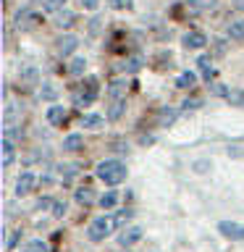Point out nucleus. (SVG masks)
<instances>
[{"instance_id": "nucleus-1", "label": "nucleus", "mask_w": 244, "mask_h": 252, "mask_svg": "<svg viewBox=\"0 0 244 252\" xmlns=\"http://www.w3.org/2000/svg\"><path fill=\"white\" fill-rule=\"evenodd\" d=\"M97 179L105 181L108 187L121 184V181L126 179V165H123L121 160H116V158H110V160H102V163H97Z\"/></svg>"}, {"instance_id": "nucleus-2", "label": "nucleus", "mask_w": 244, "mask_h": 252, "mask_svg": "<svg viewBox=\"0 0 244 252\" xmlns=\"http://www.w3.org/2000/svg\"><path fill=\"white\" fill-rule=\"evenodd\" d=\"M113 226H116L113 218H105V216L94 218L90 223V228H87V236H90V242H102L110 231H113Z\"/></svg>"}, {"instance_id": "nucleus-3", "label": "nucleus", "mask_w": 244, "mask_h": 252, "mask_svg": "<svg viewBox=\"0 0 244 252\" xmlns=\"http://www.w3.org/2000/svg\"><path fill=\"white\" fill-rule=\"evenodd\" d=\"M218 231L223 234L226 239H231V242H242V239H244V226L236 223V220H220V223H218Z\"/></svg>"}, {"instance_id": "nucleus-4", "label": "nucleus", "mask_w": 244, "mask_h": 252, "mask_svg": "<svg viewBox=\"0 0 244 252\" xmlns=\"http://www.w3.org/2000/svg\"><path fill=\"white\" fill-rule=\"evenodd\" d=\"M34 184H37V176L34 173H29V171H24L19 179H16V187H13V192L19 194V197H24V194H29L31 189H34Z\"/></svg>"}, {"instance_id": "nucleus-5", "label": "nucleus", "mask_w": 244, "mask_h": 252, "mask_svg": "<svg viewBox=\"0 0 244 252\" xmlns=\"http://www.w3.org/2000/svg\"><path fill=\"white\" fill-rule=\"evenodd\" d=\"M181 45H184L186 50H200V47L208 45V37H205L202 32H186V34L181 37Z\"/></svg>"}, {"instance_id": "nucleus-6", "label": "nucleus", "mask_w": 244, "mask_h": 252, "mask_svg": "<svg viewBox=\"0 0 244 252\" xmlns=\"http://www.w3.org/2000/svg\"><path fill=\"white\" fill-rule=\"evenodd\" d=\"M55 47H58L61 55H71V53L79 47V37H74V34H61L58 39H55Z\"/></svg>"}, {"instance_id": "nucleus-7", "label": "nucleus", "mask_w": 244, "mask_h": 252, "mask_svg": "<svg viewBox=\"0 0 244 252\" xmlns=\"http://www.w3.org/2000/svg\"><path fill=\"white\" fill-rule=\"evenodd\" d=\"M142 239V228L139 226H129V228H123L121 234H118V244L121 247H131V244H137Z\"/></svg>"}, {"instance_id": "nucleus-8", "label": "nucleus", "mask_w": 244, "mask_h": 252, "mask_svg": "<svg viewBox=\"0 0 244 252\" xmlns=\"http://www.w3.org/2000/svg\"><path fill=\"white\" fill-rule=\"evenodd\" d=\"M226 34L231 37V39H236V42H242V39H244V19H236V21L228 24Z\"/></svg>"}, {"instance_id": "nucleus-9", "label": "nucleus", "mask_w": 244, "mask_h": 252, "mask_svg": "<svg viewBox=\"0 0 244 252\" xmlns=\"http://www.w3.org/2000/svg\"><path fill=\"white\" fill-rule=\"evenodd\" d=\"M215 5V0H186V11L189 13H202V11H210Z\"/></svg>"}, {"instance_id": "nucleus-10", "label": "nucleus", "mask_w": 244, "mask_h": 252, "mask_svg": "<svg viewBox=\"0 0 244 252\" xmlns=\"http://www.w3.org/2000/svg\"><path fill=\"white\" fill-rule=\"evenodd\" d=\"M13 155H16V145L11 137H3V168L13 163Z\"/></svg>"}, {"instance_id": "nucleus-11", "label": "nucleus", "mask_w": 244, "mask_h": 252, "mask_svg": "<svg viewBox=\"0 0 244 252\" xmlns=\"http://www.w3.org/2000/svg\"><path fill=\"white\" fill-rule=\"evenodd\" d=\"M82 145H84V137H82V134H68V137L63 139V150H68V153L82 150Z\"/></svg>"}, {"instance_id": "nucleus-12", "label": "nucleus", "mask_w": 244, "mask_h": 252, "mask_svg": "<svg viewBox=\"0 0 244 252\" xmlns=\"http://www.w3.org/2000/svg\"><path fill=\"white\" fill-rule=\"evenodd\" d=\"M47 121H50L53 126H58L66 121V108H61V105H53V108H47Z\"/></svg>"}, {"instance_id": "nucleus-13", "label": "nucleus", "mask_w": 244, "mask_h": 252, "mask_svg": "<svg viewBox=\"0 0 244 252\" xmlns=\"http://www.w3.org/2000/svg\"><path fill=\"white\" fill-rule=\"evenodd\" d=\"M74 200L79 205H90V202H94V192H92L90 187H79L76 192H74Z\"/></svg>"}, {"instance_id": "nucleus-14", "label": "nucleus", "mask_w": 244, "mask_h": 252, "mask_svg": "<svg viewBox=\"0 0 244 252\" xmlns=\"http://www.w3.org/2000/svg\"><path fill=\"white\" fill-rule=\"evenodd\" d=\"M102 121H105V118H102L100 113H87V116H82V126H84V129H97V126H102Z\"/></svg>"}, {"instance_id": "nucleus-15", "label": "nucleus", "mask_w": 244, "mask_h": 252, "mask_svg": "<svg viewBox=\"0 0 244 252\" xmlns=\"http://www.w3.org/2000/svg\"><path fill=\"white\" fill-rule=\"evenodd\" d=\"M55 27H58V29H68V27H74V13H71V11H58Z\"/></svg>"}, {"instance_id": "nucleus-16", "label": "nucleus", "mask_w": 244, "mask_h": 252, "mask_svg": "<svg viewBox=\"0 0 244 252\" xmlns=\"http://www.w3.org/2000/svg\"><path fill=\"white\" fill-rule=\"evenodd\" d=\"M194 82H197V76L192 74V71H184V74H179V79H176V87H181V90H192Z\"/></svg>"}, {"instance_id": "nucleus-17", "label": "nucleus", "mask_w": 244, "mask_h": 252, "mask_svg": "<svg viewBox=\"0 0 244 252\" xmlns=\"http://www.w3.org/2000/svg\"><path fill=\"white\" fill-rule=\"evenodd\" d=\"M84 71H87V61L84 58H74V61H71V66H68V74L71 76H82Z\"/></svg>"}, {"instance_id": "nucleus-18", "label": "nucleus", "mask_w": 244, "mask_h": 252, "mask_svg": "<svg viewBox=\"0 0 244 252\" xmlns=\"http://www.w3.org/2000/svg\"><path fill=\"white\" fill-rule=\"evenodd\" d=\"M176 116H179L176 108H171V105L163 108V110H160V124H163V126H171L173 121H176Z\"/></svg>"}, {"instance_id": "nucleus-19", "label": "nucleus", "mask_w": 244, "mask_h": 252, "mask_svg": "<svg viewBox=\"0 0 244 252\" xmlns=\"http://www.w3.org/2000/svg\"><path fill=\"white\" fill-rule=\"evenodd\" d=\"M116 202H118V192H105L100 197V205L105 210H110V208H116Z\"/></svg>"}, {"instance_id": "nucleus-20", "label": "nucleus", "mask_w": 244, "mask_h": 252, "mask_svg": "<svg viewBox=\"0 0 244 252\" xmlns=\"http://www.w3.org/2000/svg\"><path fill=\"white\" fill-rule=\"evenodd\" d=\"M126 92V82H121V79H116V82L113 84H110V90H108V94H110V97H121V94Z\"/></svg>"}, {"instance_id": "nucleus-21", "label": "nucleus", "mask_w": 244, "mask_h": 252, "mask_svg": "<svg viewBox=\"0 0 244 252\" xmlns=\"http://www.w3.org/2000/svg\"><path fill=\"white\" fill-rule=\"evenodd\" d=\"M121 113H123V102L116 100L113 105H110V110H108V118H110V121H118V118H121Z\"/></svg>"}, {"instance_id": "nucleus-22", "label": "nucleus", "mask_w": 244, "mask_h": 252, "mask_svg": "<svg viewBox=\"0 0 244 252\" xmlns=\"http://www.w3.org/2000/svg\"><path fill=\"white\" fill-rule=\"evenodd\" d=\"M121 68H123V71H129V74H134V71H139V68H142V58H139V55H134V58H129Z\"/></svg>"}, {"instance_id": "nucleus-23", "label": "nucleus", "mask_w": 244, "mask_h": 252, "mask_svg": "<svg viewBox=\"0 0 244 252\" xmlns=\"http://www.w3.org/2000/svg\"><path fill=\"white\" fill-rule=\"evenodd\" d=\"M68 0H47L45 3V11L47 13H58V11H63V5H66Z\"/></svg>"}, {"instance_id": "nucleus-24", "label": "nucleus", "mask_w": 244, "mask_h": 252, "mask_svg": "<svg viewBox=\"0 0 244 252\" xmlns=\"http://www.w3.org/2000/svg\"><path fill=\"white\" fill-rule=\"evenodd\" d=\"M21 252H47V244L37 239V242H29V244H27V247H24Z\"/></svg>"}, {"instance_id": "nucleus-25", "label": "nucleus", "mask_w": 244, "mask_h": 252, "mask_svg": "<svg viewBox=\"0 0 244 252\" xmlns=\"http://www.w3.org/2000/svg\"><path fill=\"white\" fill-rule=\"evenodd\" d=\"M197 66H200V71H202V74H205V76L210 79V74H213V68H210V58H208V55H202V58L197 61Z\"/></svg>"}, {"instance_id": "nucleus-26", "label": "nucleus", "mask_w": 244, "mask_h": 252, "mask_svg": "<svg viewBox=\"0 0 244 252\" xmlns=\"http://www.w3.org/2000/svg\"><path fill=\"white\" fill-rule=\"evenodd\" d=\"M61 176H63V181H71L76 176V165H61Z\"/></svg>"}, {"instance_id": "nucleus-27", "label": "nucleus", "mask_w": 244, "mask_h": 252, "mask_svg": "<svg viewBox=\"0 0 244 252\" xmlns=\"http://www.w3.org/2000/svg\"><path fill=\"white\" fill-rule=\"evenodd\" d=\"M21 76L27 79V82H37V68L34 66H24L21 68Z\"/></svg>"}, {"instance_id": "nucleus-28", "label": "nucleus", "mask_w": 244, "mask_h": 252, "mask_svg": "<svg viewBox=\"0 0 244 252\" xmlns=\"http://www.w3.org/2000/svg\"><path fill=\"white\" fill-rule=\"evenodd\" d=\"M39 97H42V100H55L53 84H42V90H39Z\"/></svg>"}, {"instance_id": "nucleus-29", "label": "nucleus", "mask_w": 244, "mask_h": 252, "mask_svg": "<svg viewBox=\"0 0 244 252\" xmlns=\"http://www.w3.org/2000/svg\"><path fill=\"white\" fill-rule=\"evenodd\" d=\"M53 216H55V218H63V216H66V202H61V200L55 202V205H53Z\"/></svg>"}, {"instance_id": "nucleus-30", "label": "nucleus", "mask_w": 244, "mask_h": 252, "mask_svg": "<svg viewBox=\"0 0 244 252\" xmlns=\"http://www.w3.org/2000/svg\"><path fill=\"white\" fill-rule=\"evenodd\" d=\"M19 234H21V231H11V234H8V239H5V250H13V247H16V242H19Z\"/></svg>"}, {"instance_id": "nucleus-31", "label": "nucleus", "mask_w": 244, "mask_h": 252, "mask_svg": "<svg viewBox=\"0 0 244 252\" xmlns=\"http://www.w3.org/2000/svg\"><path fill=\"white\" fill-rule=\"evenodd\" d=\"M129 218H131V213H129V210H123V213H118V216L113 218V223H116V226H123Z\"/></svg>"}, {"instance_id": "nucleus-32", "label": "nucleus", "mask_w": 244, "mask_h": 252, "mask_svg": "<svg viewBox=\"0 0 244 252\" xmlns=\"http://www.w3.org/2000/svg\"><path fill=\"white\" fill-rule=\"evenodd\" d=\"M79 5H82V8H87V11H97L100 0H79Z\"/></svg>"}, {"instance_id": "nucleus-33", "label": "nucleus", "mask_w": 244, "mask_h": 252, "mask_svg": "<svg viewBox=\"0 0 244 252\" xmlns=\"http://www.w3.org/2000/svg\"><path fill=\"white\" fill-rule=\"evenodd\" d=\"M53 205H55V202H53V200H47V197H45V200H39V202H37V208H39V210H47V208L53 210Z\"/></svg>"}, {"instance_id": "nucleus-34", "label": "nucleus", "mask_w": 244, "mask_h": 252, "mask_svg": "<svg viewBox=\"0 0 244 252\" xmlns=\"http://www.w3.org/2000/svg\"><path fill=\"white\" fill-rule=\"evenodd\" d=\"M197 105H202V100H184V105H181V108L192 110V108H197Z\"/></svg>"}, {"instance_id": "nucleus-35", "label": "nucleus", "mask_w": 244, "mask_h": 252, "mask_svg": "<svg viewBox=\"0 0 244 252\" xmlns=\"http://www.w3.org/2000/svg\"><path fill=\"white\" fill-rule=\"evenodd\" d=\"M228 155H234V158H242V153H239V147H228Z\"/></svg>"}, {"instance_id": "nucleus-36", "label": "nucleus", "mask_w": 244, "mask_h": 252, "mask_svg": "<svg viewBox=\"0 0 244 252\" xmlns=\"http://www.w3.org/2000/svg\"><path fill=\"white\" fill-rule=\"evenodd\" d=\"M236 3V8H239V11H244V0H234Z\"/></svg>"}, {"instance_id": "nucleus-37", "label": "nucleus", "mask_w": 244, "mask_h": 252, "mask_svg": "<svg viewBox=\"0 0 244 252\" xmlns=\"http://www.w3.org/2000/svg\"><path fill=\"white\" fill-rule=\"evenodd\" d=\"M242 108H244V100H242Z\"/></svg>"}, {"instance_id": "nucleus-38", "label": "nucleus", "mask_w": 244, "mask_h": 252, "mask_svg": "<svg viewBox=\"0 0 244 252\" xmlns=\"http://www.w3.org/2000/svg\"><path fill=\"white\" fill-rule=\"evenodd\" d=\"M31 3H37V0H31Z\"/></svg>"}]
</instances>
